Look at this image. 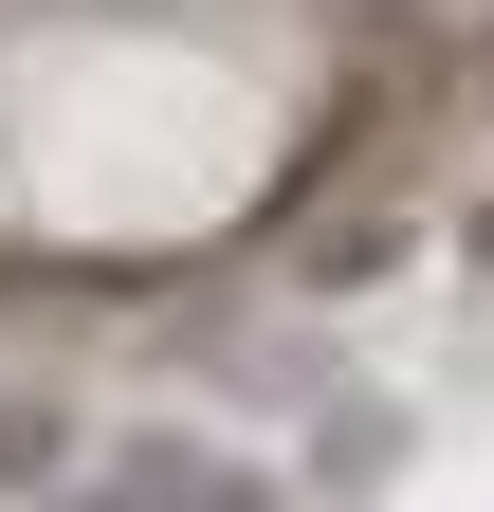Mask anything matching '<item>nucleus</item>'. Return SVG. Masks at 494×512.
Instances as JSON below:
<instances>
[{"instance_id":"f257e3e1","label":"nucleus","mask_w":494,"mask_h":512,"mask_svg":"<svg viewBox=\"0 0 494 512\" xmlns=\"http://www.w3.org/2000/svg\"><path fill=\"white\" fill-rule=\"evenodd\" d=\"M385 256H421V220H403V202H366V220H330V238H312V275H330V293H366Z\"/></svg>"},{"instance_id":"f03ea898","label":"nucleus","mask_w":494,"mask_h":512,"mask_svg":"<svg viewBox=\"0 0 494 512\" xmlns=\"http://www.w3.org/2000/svg\"><path fill=\"white\" fill-rule=\"evenodd\" d=\"M0 476H55V421L37 403H0Z\"/></svg>"}]
</instances>
